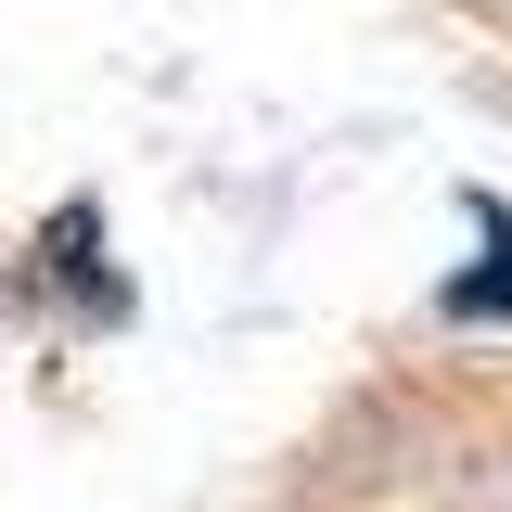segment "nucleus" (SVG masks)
Returning a JSON list of instances; mask_svg holds the SVG:
<instances>
[{
    "instance_id": "f257e3e1",
    "label": "nucleus",
    "mask_w": 512,
    "mask_h": 512,
    "mask_svg": "<svg viewBox=\"0 0 512 512\" xmlns=\"http://www.w3.org/2000/svg\"><path fill=\"white\" fill-rule=\"evenodd\" d=\"M487 231H500V269H461V282H448V308H461V320L512 308V218H487Z\"/></svg>"
}]
</instances>
